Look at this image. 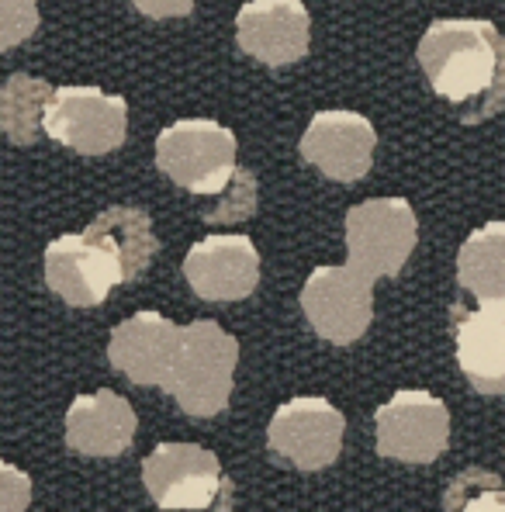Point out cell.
I'll list each match as a JSON object with an SVG mask.
<instances>
[{
	"label": "cell",
	"instance_id": "1",
	"mask_svg": "<svg viewBox=\"0 0 505 512\" xmlns=\"http://www.w3.org/2000/svg\"><path fill=\"white\" fill-rule=\"evenodd\" d=\"M419 66L467 125L499 115L505 104V35L492 21H433L419 42Z\"/></svg>",
	"mask_w": 505,
	"mask_h": 512
},
{
	"label": "cell",
	"instance_id": "2",
	"mask_svg": "<svg viewBox=\"0 0 505 512\" xmlns=\"http://www.w3.org/2000/svg\"><path fill=\"white\" fill-rule=\"evenodd\" d=\"M239 364L236 336L225 333L218 322L198 319L180 326V346L163 391L177 398V405L194 419H208L229 405L232 378Z\"/></svg>",
	"mask_w": 505,
	"mask_h": 512
},
{
	"label": "cell",
	"instance_id": "3",
	"mask_svg": "<svg viewBox=\"0 0 505 512\" xmlns=\"http://www.w3.org/2000/svg\"><path fill=\"white\" fill-rule=\"evenodd\" d=\"M142 485L160 512H232V481L198 443H160L142 461Z\"/></svg>",
	"mask_w": 505,
	"mask_h": 512
},
{
	"label": "cell",
	"instance_id": "4",
	"mask_svg": "<svg viewBox=\"0 0 505 512\" xmlns=\"http://www.w3.org/2000/svg\"><path fill=\"white\" fill-rule=\"evenodd\" d=\"M156 167L177 187L215 198L236 177V135L208 118H187L163 128L156 139Z\"/></svg>",
	"mask_w": 505,
	"mask_h": 512
},
{
	"label": "cell",
	"instance_id": "5",
	"mask_svg": "<svg viewBox=\"0 0 505 512\" xmlns=\"http://www.w3.org/2000/svg\"><path fill=\"white\" fill-rule=\"evenodd\" d=\"M416 250V212L405 198H371L346 212L350 267L378 281L405 267Z\"/></svg>",
	"mask_w": 505,
	"mask_h": 512
},
{
	"label": "cell",
	"instance_id": "6",
	"mask_svg": "<svg viewBox=\"0 0 505 512\" xmlns=\"http://www.w3.org/2000/svg\"><path fill=\"white\" fill-rule=\"evenodd\" d=\"M42 128L77 153L101 156L125 142L128 104L97 87H56L45 104Z\"/></svg>",
	"mask_w": 505,
	"mask_h": 512
},
{
	"label": "cell",
	"instance_id": "7",
	"mask_svg": "<svg viewBox=\"0 0 505 512\" xmlns=\"http://www.w3.org/2000/svg\"><path fill=\"white\" fill-rule=\"evenodd\" d=\"M305 319L322 340L353 343L367 333L374 319V281L360 270L346 267H315L301 288Z\"/></svg>",
	"mask_w": 505,
	"mask_h": 512
},
{
	"label": "cell",
	"instance_id": "8",
	"mask_svg": "<svg viewBox=\"0 0 505 512\" xmlns=\"http://www.w3.org/2000/svg\"><path fill=\"white\" fill-rule=\"evenodd\" d=\"M378 423V454L405 464H429L447 450L450 412L436 395L419 388L398 391L374 412Z\"/></svg>",
	"mask_w": 505,
	"mask_h": 512
},
{
	"label": "cell",
	"instance_id": "9",
	"mask_svg": "<svg viewBox=\"0 0 505 512\" xmlns=\"http://www.w3.org/2000/svg\"><path fill=\"white\" fill-rule=\"evenodd\" d=\"M346 419L326 398H291L274 412L267 443L298 471H322L339 457Z\"/></svg>",
	"mask_w": 505,
	"mask_h": 512
},
{
	"label": "cell",
	"instance_id": "10",
	"mask_svg": "<svg viewBox=\"0 0 505 512\" xmlns=\"http://www.w3.org/2000/svg\"><path fill=\"white\" fill-rule=\"evenodd\" d=\"M45 284L66 305L94 308L108 298L115 284H125V277L115 253L80 232V236H59L45 246Z\"/></svg>",
	"mask_w": 505,
	"mask_h": 512
},
{
	"label": "cell",
	"instance_id": "11",
	"mask_svg": "<svg viewBox=\"0 0 505 512\" xmlns=\"http://www.w3.org/2000/svg\"><path fill=\"white\" fill-rule=\"evenodd\" d=\"M378 132L364 115L353 111H322L301 135V156L326 177L353 184L371 170Z\"/></svg>",
	"mask_w": 505,
	"mask_h": 512
},
{
	"label": "cell",
	"instance_id": "12",
	"mask_svg": "<svg viewBox=\"0 0 505 512\" xmlns=\"http://www.w3.org/2000/svg\"><path fill=\"white\" fill-rule=\"evenodd\" d=\"M184 277L198 298H250L260 281V253L250 236H208L184 256Z\"/></svg>",
	"mask_w": 505,
	"mask_h": 512
},
{
	"label": "cell",
	"instance_id": "13",
	"mask_svg": "<svg viewBox=\"0 0 505 512\" xmlns=\"http://www.w3.org/2000/svg\"><path fill=\"white\" fill-rule=\"evenodd\" d=\"M454 346L464 378L481 395H505V301H481L478 308L454 305Z\"/></svg>",
	"mask_w": 505,
	"mask_h": 512
},
{
	"label": "cell",
	"instance_id": "14",
	"mask_svg": "<svg viewBox=\"0 0 505 512\" xmlns=\"http://www.w3.org/2000/svg\"><path fill=\"white\" fill-rule=\"evenodd\" d=\"M312 18L301 0H250L236 14V42L267 66L298 63L308 52Z\"/></svg>",
	"mask_w": 505,
	"mask_h": 512
},
{
	"label": "cell",
	"instance_id": "15",
	"mask_svg": "<svg viewBox=\"0 0 505 512\" xmlns=\"http://www.w3.org/2000/svg\"><path fill=\"white\" fill-rule=\"evenodd\" d=\"M180 346V326H173L160 312H135L122 326H115L108 343V360L118 374L135 384L163 388Z\"/></svg>",
	"mask_w": 505,
	"mask_h": 512
},
{
	"label": "cell",
	"instance_id": "16",
	"mask_svg": "<svg viewBox=\"0 0 505 512\" xmlns=\"http://www.w3.org/2000/svg\"><path fill=\"white\" fill-rule=\"evenodd\" d=\"M135 440V409L115 391L80 395L66 409V447L87 457H118Z\"/></svg>",
	"mask_w": 505,
	"mask_h": 512
},
{
	"label": "cell",
	"instance_id": "17",
	"mask_svg": "<svg viewBox=\"0 0 505 512\" xmlns=\"http://www.w3.org/2000/svg\"><path fill=\"white\" fill-rule=\"evenodd\" d=\"M84 236L115 253V260L122 263L125 284L146 274V267L153 263L156 250H160L149 215L139 212V208H125V205H115L97 215L84 229Z\"/></svg>",
	"mask_w": 505,
	"mask_h": 512
},
{
	"label": "cell",
	"instance_id": "18",
	"mask_svg": "<svg viewBox=\"0 0 505 512\" xmlns=\"http://www.w3.org/2000/svg\"><path fill=\"white\" fill-rule=\"evenodd\" d=\"M457 281L478 301H505V222H488L464 239Z\"/></svg>",
	"mask_w": 505,
	"mask_h": 512
},
{
	"label": "cell",
	"instance_id": "19",
	"mask_svg": "<svg viewBox=\"0 0 505 512\" xmlns=\"http://www.w3.org/2000/svg\"><path fill=\"white\" fill-rule=\"evenodd\" d=\"M52 97V87L39 77L28 73H14L0 87V132L14 142V146H32L39 139L45 104Z\"/></svg>",
	"mask_w": 505,
	"mask_h": 512
},
{
	"label": "cell",
	"instance_id": "20",
	"mask_svg": "<svg viewBox=\"0 0 505 512\" xmlns=\"http://www.w3.org/2000/svg\"><path fill=\"white\" fill-rule=\"evenodd\" d=\"M447 512H505V485L495 471L467 468L454 474L443 495Z\"/></svg>",
	"mask_w": 505,
	"mask_h": 512
},
{
	"label": "cell",
	"instance_id": "21",
	"mask_svg": "<svg viewBox=\"0 0 505 512\" xmlns=\"http://www.w3.org/2000/svg\"><path fill=\"white\" fill-rule=\"evenodd\" d=\"M39 28V0H0V52L14 49Z\"/></svg>",
	"mask_w": 505,
	"mask_h": 512
},
{
	"label": "cell",
	"instance_id": "22",
	"mask_svg": "<svg viewBox=\"0 0 505 512\" xmlns=\"http://www.w3.org/2000/svg\"><path fill=\"white\" fill-rule=\"evenodd\" d=\"M32 502V478L21 468L0 461V512H25Z\"/></svg>",
	"mask_w": 505,
	"mask_h": 512
},
{
	"label": "cell",
	"instance_id": "23",
	"mask_svg": "<svg viewBox=\"0 0 505 512\" xmlns=\"http://www.w3.org/2000/svg\"><path fill=\"white\" fill-rule=\"evenodd\" d=\"M132 4L149 18H184L191 14L194 0H132Z\"/></svg>",
	"mask_w": 505,
	"mask_h": 512
}]
</instances>
